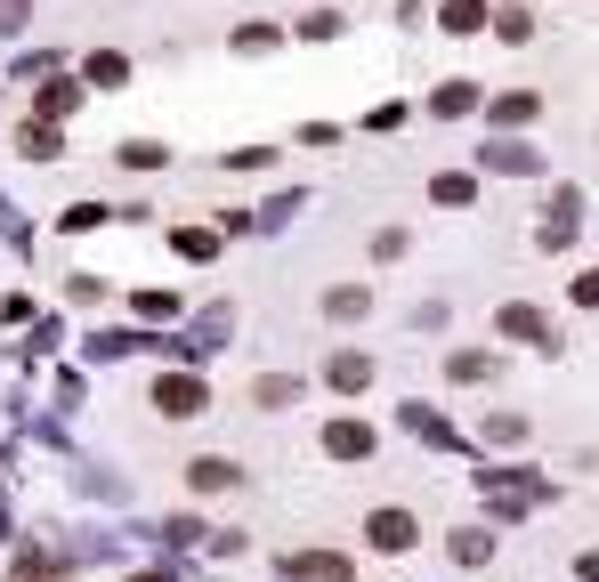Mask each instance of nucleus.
Wrapping results in <instances>:
<instances>
[{"instance_id":"nucleus-1","label":"nucleus","mask_w":599,"mask_h":582,"mask_svg":"<svg viewBox=\"0 0 599 582\" xmlns=\"http://www.w3.org/2000/svg\"><path fill=\"white\" fill-rule=\"evenodd\" d=\"M365 543H373L381 558H405L413 543H422V517H413V510H373V526H365Z\"/></svg>"},{"instance_id":"nucleus-2","label":"nucleus","mask_w":599,"mask_h":582,"mask_svg":"<svg viewBox=\"0 0 599 582\" xmlns=\"http://www.w3.org/2000/svg\"><path fill=\"white\" fill-rule=\"evenodd\" d=\"M324 453H341V462L357 453V462H365V453H373V429H365V421H333V429H324Z\"/></svg>"},{"instance_id":"nucleus-3","label":"nucleus","mask_w":599,"mask_h":582,"mask_svg":"<svg viewBox=\"0 0 599 582\" xmlns=\"http://www.w3.org/2000/svg\"><path fill=\"white\" fill-rule=\"evenodd\" d=\"M187 486H195V493H235V486H243V469H235V462H195V469H187Z\"/></svg>"},{"instance_id":"nucleus-4","label":"nucleus","mask_w":599,"mask_h":582,"mask_svg":"<svg viewBox=\"0 0 599 582\" xmlns=\"http://www.w3.org/2000/svg\"><path fill=\"white\" fill-rule=\"evenodd\" d=\"M154 405H162V412H203V381H162Z\"/></svg>"},{"instance_id":"nucleus-5","label":"nucleus","mask_w":599,"mask_h":582,"mask_svg":"<svg viewBox=\"0 0 599 582\" xmlns=\"http://www.w3.org/2000/svg\"><path fill=\"white\" fill-rule=\"evenodd\" d=\"M453 558H462V567H486V558H494V534H479V526H453Z\"/></svg>"},{"instance_id":"nucleus-6","label":"nucleus","mask_w":599,"mask_h":582,"mask_svg":"<svg viewBox=\"0 0 599 582\" xmlns=\"http://www.w3.org/2000/svg\"><path fill=\"white\" fill-rule=\"evenodd\" d=\"M486 25V0H446V33H479Z\"/></svg>"},{"instance_id":"nucleus-7","label":"nucleus","mask_w":599,"mask_h":582,"mask_svg":"<svg viewBox=\"0 0 599 582\" xmlns=\"http://www.w3.org/2000/svg\"><path fill=\"white\" fill-rule=\"evenodd\" d=\"M365 381H373V364H365V357H333V388H365Z\"/></svg>"},{"instance_id":"nucleus-8","label":"nucleus","mask_w":599,"mask_h":582,"mask_svg":"<svg viewBox=\"0 0 599 582\" xmlns=\"http://www.w3.org/2000/svg\"><path fill=\"white\" fill-rule=\"evenodd\" d=\"M398 421H405L413 436H446V421H438V412H429V405H405V412H398Z\"/></svg>"},{"instance_id":"nucleus-9","label":"nucleus","mask_w":599,"mask_h":582,"mask_svg":"<svg viewBox=\"0 0 599 582\" xmlns=\"http://www.w3.org/2000/svg\"><path fill=\"white\" fill-rule=\"evenodd\" d=\"M486 436H494V445H519V436H527V421H519V412H494V421H486Z\"/></svg>"},{"instance_id":"nucleus-10","label":"nucleus","mask_w":599,"mask_h":582,"mask_svg":"<svg viewBox=\"0 0 599 582\" xmlns=\"http://www.w3.org/2000/svg\"><path fill=\"white\" fill-rule=\"evenodd\" d=\"M292 397H300V381H284V372H276V381H260V405H267V412L292 405Z\"/></svg>"},{"instance_id":"nucleus-11","label":"nucleus","mask_w":599,"mask_h":582,"mask_svg":"<svg viewBox=\"0 0 599 582\" xmlns=\"http://www.w3.org/2000/svg\"><path fill=\"white\" fill-rule=\"evenodd\" d=\"M470 97H479L470 81H446V90H438V114H470Z\"/></svg>"},{"instance_id":"nucleus-12","label":"nucleus","mask_w":599,"mask_h":582,"mask_svg":"<svg viewBox=\"0 0 599 582\" xmlns=\"http://www.w3.org/2000/svg\"><path fill=\"white\" fill-rule=\"evenodd\" d=\"M453 381H494V357H453Z\"/></svg>"},{"instance_id":"nucleus-13","label":"nucleus","mask_w":599,"mask_h":582,"mask_svg":"<svg viewBox=\"0 0 599 582\" xmlns=\"http://www.w3.org/2000/svg\"><path fill=\"white\" fill-rule=\"evenodd\" d=\"M494 121H534V97L519 90V97H503V106H494Z\"/></svg>"},{"instance_id":"nucleus-14","label":"nucleus","mask_w":599,"mask_h":582,"mask_svg":"<svg viewBox=\"0 0 599 582\" xmlns=\"http://www.w3.org/2000/svg\"><path fill=\"white\" fill-rule=\"evenodd\" d=\"M25 9L33 0H0V25H25Z\"/></svg>"},{"instance_id":"nucleus-15","label":"nucleus","mask_w":599,"mask_h":582,"mask_svg":"<svg viewBox=\"0 0 599 582\" xmlns=\"http://www.w3.org/2000/svg\"><path fill=\"white\" fill-rule=\"evenodd\" d=\"M575 300H584V307H599V276H584V283H575Z\"/></svg>"},{"instance_id":"nucleus-16","label":"nucleus","mask_w":599,"mask_h":582,"mask_svg":"<svg viewBox=\"0 0 599 582\" xmlns=\"http://www.w3.org/2000/svg\"><path fill=\"white\" fill-rule=\"evenodd\" d=\"M575 574H584V582H599V550H591V558H575Z\"/></svg>"}]
</instances>
